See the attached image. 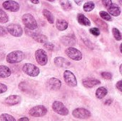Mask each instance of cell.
Listing matches in <instances>:
<instances>
[{
  "label": "cell",
  "mask_w": 122,
  "mask_h": 121,
  "mask_svg": "<svg viewBox=\"0 0 122 121\" xmlns=\"http://www.w3.org/2000/svg\"><path fill=\"white\" fill-rule=\"evenodd\" d=\"M25 58V54L21 51H14L6 56V61L9 63H17L22 61Z\"/></svg>",
  "instance_id": "obj_1"
},
{
  "label": "cell",
  "mask_w": 122,
  "mask_h": 121,
  "mask_svg": "<svg viewBox=\"0 0 122 121\" xmlns=\"http://www.w3.org/2000/svg\"><path fill=\"white\" fill-rule=\"evenodd\" d=\"M22 21L26 28L29 30H34L38 26L36 19L31 14H24L22 16Z\"/></svg>",
  "instance_id": "obj_2"
},
{
  "label": "cell",
  "mask_w": 122,
  "mask_h": 121,
  "mask_svg": "<svg viewBox=\"0 0 122 121\" xmlns=\"http://www.w3.org/2000/svg\"><path fill=\"white\" fill-rule=\"evenodd\" d=\"M65 53L71 59L74 60V61H81L82 59V57H83L82 53L79 50H78L77 48H74L72 46H69V48H67L65 50Z\"/></svg>",
  "instance_id": "obj_3"
},
{
  "label": "cell",
  "mask_w": 122,
  "mask_h": 121,
  "mask_svg": "<svg viewBox=\"0 0 122 121\" xmlns=\"http://www.w3.org/2000/svg\"><path fill=\"white\" fill-rule=\"evenodd\" d=\"M22 70L26 74L31 77H36L40 73L39 68L37 66H36L35 65L32 63H25L24 65Z\"/></svg>",
  "instance_id": "obj_4"
},
{
  "label": "cell",
  "mask_w": 122,
  "mask_h": 121,
  "mask_svg": "<svg viewBox=\"0 0 122 121\" xmlns=\"http://www.w3.org/2000/svg\"><path fill=\"white\" fill-rule=\"evenodd\" d=\"M52 109L55 113L61 116H67L69 114V110L60 101H56L52 104Z\"/></svg>",
  "instance_id": "obj_5"
},
{
  "label": "cell",
  "mask_w": 122,
  "mask_h": 121,
  "mask_svg": "<svg viewBox=\"0 0 122 121\" xmlns=\"http://www.w3.org/2000/svg\"><path fill=\"white\" fill-rule=\"evenodd\" d=\"M64 79L65 83L67 86L70 87H75L77 86V81L76 78L75 77L74 74L70 71H65L64 73Z\"/></svg>",
  "instance_id": "obj_6"
},
{
  "label": "cell",
  "mask_w": 122,
  "mask_h": 121,
  "mask_svg": "<svg viewBox=\"0 0 122 121\" xmlns=\"http://www.w3.org/2000/svg\"><path fill=\"white\" fill-rule=\"evenodd\" d=\"M35 58L37 63L41 66H45L48 62V56L44 49H38L35 52Z\"/></svg>",
  "instance_id": "obj_7"
},
{
  "label": "cell",
  "mask_w": 122,
  "mask_h": 121,
  "mask_svg": "<svg viewBox=\"0 0 122 121\" xmlns=\"http://www.w3.org/2000/svg\"><path fill=\"white\" fill-rule=\"evenodd\" d=\"M47 113V109L44 106H36L33 107L29 111L30 116L33 117H42Z\"/></svg>",
  "instance_id": "obj_8"
},
{
  "label": "cell",
  "mask_w": 122,
  "mask_h": 121,
  "mask_svg": "<svg viewBox=\"0 0 122 121\" xmlns=\"http://www.w3.org/2000/svg\"><path fill=\"white\" fill-rule=\"evenodd\" d=\"M6 30L11 35L15 37H19L23 34V29L21 26L15 24H11L7 26Z\"/></svg>",
  "instance_id": "obj_9"
},
{
  "label": "cell",
  "mask_w": 122,
  "mask_h": 121,
  "mask_svg": "<svg viewBox=\"0 0 122 121\" xmlns=\"http://www.w3.org/2000/svg\"><path fill=\"white\" fill-rule=\"evenodd\" d=\"M72 115L78 119H87L91 117V113L85 108H76L73 111Z\"/></svg>",
  "instance_id": "obj_10"
},
{
  "label": "cell",
  "mask_w": 122,
  "mask_h": 121,
  "mask_svg": "<svg viewBox=\"0 0 122 121\" xmlns=\"http://www.w3.org/2000/svg\"><path fill=\"white\" fill-rule=\"evenodd\" d=\"M2 6L4 9L8 10L11 12H16L19 10V8H20L19 4L16 1H12V0L5 1L2 4Z\"/></svg>",
  "instance_id": "obj_11"
},
{
  "label": "cell",
  "mask_w": 122,
  "mask_h": 121,
  "mask_svg": "<svg viewBox=\"0 0 122 121\" xmlns=\"http://www.w3.org/2000/svg\"><path fill=\"white\" fill-rule=\"evenodd\" d=\"M100 81L94 78H86L82 80V84L83 86L86 88H93L99 84H100Z\"/></svg>",
  "instance_id": "obj_12"
},
{
  "label": "cell",
  "mask_w": 122,
  "mask_h": 121,
  "mask_svg": "<svg viewBox=\"0 0 122 121\" xmlns=\"http://www.w3.org/2000/svg\"><path fill=\"white\" fill-rule=\"evenodd\" d=\"M47 87L50 90L53 91H56L59 90L61 86V82L60 80L56 78H51L48 81H47Z\"/></svg>",
  "instance_id": "obj_13"
},
{
  "label": "cell",
  "mask_w": 122,
  "mask_h": 121,
  "mask_svg": "<svg viewBox=\"0 0 122 121\" xmlns=\"http://www.w3.org/2000/svg\"><path fill=\"white\" fill-rule=\"evenodd\" d=\"M21 101V98L20 96H16V95H11V96H9V97H7L4 102L6 105L8 106H14V105H16L18 103H19Z\"/></svg>",
  "instance_id": "obj_14"
},
{
  "label": "cell",
  "mask_w": 122,
  "mask_h": 121,
  "mask_svg": "<svg viewBox=\"0 0 122 121\" xmlns=\"http://www.w3.org/2000/svg\"><path fill=\"white\" fill-rule=\"evenodd\" d=\"M61 42L63 43V44L66 45V46H72L76 44V41L75 39L74 36H64L61 38Z\"/></svg>",
  "instance_id": "obj_15"
},
{
  "label": "cell",
  "mask_w": 122,
  "mask_h": 121,
  "mask_svg": "<svg viewBox=\"0 0 122 121\" xmlns=\"http://www.w3.org/2000/svg\"><path fill=\"white\" fill-rule=\"evenodd\" d=\"M107 9L109 14L114 16H119L121 14V9L119 6L116 4H112V5Z\"/></svg>",
  "instance_id": "obj_16"
},
{
  "label": "cell",
  "mask_w": 122,
  "mask_h": 121,
  "mask_svg": "<svg viewBox=\"0 0 122 121\" xmlns=\"http://www.w3.org/2000/svg\"><path fill=\"white\" fill-rule=\"evenodd\" d=\"M54 63H55V65L56 66L61 67V68L66 67V66H68L70 64L69 62L66 59L63 58V57H56L54 58Z\"/></svg>",
  "instance_id": "obj_17"
},
{
  "label": "cell",
  "mask_w": 122,
  "mask_h": 121,
  "mask_svg": "<svg viewBox=\"0 0 122 121\" xmlns=\"http://www.w3.org/2000/svg\"><path fill=\"white\" fill-rule=\"evenodd\" d=\"M11 71L8 66H0V78H6L10 76Z\"/></svg>",
  "instance_id": "obj_18"
},
{
  "label": "cell",
  "mask_w": 122,
  "mask_h": 121,
  "mask_svg": "<svg viewBox=\"0 0 122 121\" xmlns=\"http://www.w3.org/2000/svg\"><path fill=\"white\" fill-rule=\"evenodd\" d=\"M77 21L82 26H89L91 25V22H90L89 19L82 14H79L77 15Z\"/></svg>",
  "instance_id": "obj_19"
},
{
  "label": "cell",
  "mask_w": 122,
  "mask_h": 121,
  "mask_svg": "<svg viewBox=\"0 0 122 121\" xmlns=\"http://www.w3.org/2000/svg\"><path fill=\"white\" fill-rule=\"evenodd\" d=\"M31 36H32V38L35 41H36L39 43L44 44V43L47 42V41H48L47 37L45 35H43V34H31Z\"/></svg>",
  "instance_id": "obj_20"
},
{
  "label": "cell",
  "mask_w": 122,
  "mask_h": 121,
  "mask_svg": "<svg viewBox=\"0 0 122 121\" xmlns=\"http://www.w3.org/2000/svg\"><path fill=\"white\" fill-rule=\"evenodd\" d=\"M108 93V91L105 87H99L96 91V97L98 99L104 98Z\"/></svg>",
  "instance_id": "obj_21"
},
{
  "label": "cell",
  "mask_w": 122,
  "mask_h": 121,
  "mask_svg": "<svg viewBox=\"0 0 122 121\" xmlns=\"http://www.w3.org/2000/svg\"><path fill=\"white\" fill-rule=\"evenodd\" d=\"M56 26L59 31H65L68 28V23L65 20L58 19L56 21Z\"/></svg>",
  "instance_id": "obj_22"
},
{
  "label": "cell",
  "mask_w": 122,
  "mask_h": 121,
  "mask_svg": "<svg viewBox=\"0 0 122 121\" xmlns=\"http://www.w3.org/2000/svg\"><path fill=\"white\" fill-rule=\"evenodd\" d=\"M43 15L44 16V17L46 19V20L48 21V22L51 24H54V16L52 14V13L51 11H49L47 9H44L43 10Z\"/></svg>",
  "instance_id": "obj_23"
},
{
  "label": "cell",
  "mask_w": 122,
  "mask_h": 121,
  "mask_svg": "<svg viewBox=\"0 0 122 121\" xmlns=\"http://www.w3.org/2000/svg\"><path fill=\"white\" fill-rule=\"evenodd\" d=\"M60 5L64 10L69 11L72 8L71 3L69 0H60Z\"/></svg>",
  "instance_id": "obj_24"
},
{
  "label": "cell",
  "mask_w": 122,
  "mask_h": 121,
  "mask_svg": "<svg viewBox=\"0 0 122 121\" xmlns=\"http://www.w3.org/2000/svg\"><path fill=\"white\" fill-rule=\"evenodd\" d=\"M95 8V4L93 1H88L86 2L83 6V9L86 12H89L92 11Z\"/></svg>",
  "instance_id": "obj_25"
},
{
  "label": "cell",
  "mask_w": 122,
  "mask_h": 121,
  "mask_svg": "<svg viewBox=\"0 0 122 121\" xmlns=\"http://www.w3.org/2000/svg\"><path fill=\"white\" fill-rule=\"evenodd\" d=\"M9 21V17L6 13L3 11L1 9H0V23L5 24Z\"/></svg>",
  "instance_id": "obj_26"
},
{
  "label": "cell",
  "mask_w": 122,
  "mask_h": 121,
  "mask_svg": "<svg viewBox=\"0 0 122 121\" xmlns=\"http://www.w3.org/2000/svg\"><path fill=\"white\" fill-rule=\"evenodd\" d=\"M112 34H113V36L117 41H121L122 40V34L118 29L113 28L112 29Z\"/></svg>",
  "instance_id": "obj_27"
},
{
  "label": "cell",
  "mask_w": 122,
  "mask_h": 121,
  "mask_svg": "<svg viewBox=\"0 0 122 121\" xmlns=\"http://www.w3.org/2000/svg\"><path fill=\"white\" fill-rule=\"evenodd\" d=\"M95 23L98 25V26H99L103 30H106L107 31H108V26H107V24L104 21H102V20H101V19H96V20H95Z\"/></svg>",
  "instance_id": "obj_28"
},
{
  "label": "cell",
  "mask_w": 122,
  "mask_h": 121,
  "mask_svg": "<svg viewBox=\"0 0 122 121\" xmlns=\"http://www.w3.org/2000/svg\"><path fill=\"white\" fill-rule=\"evenodd\" d=\"M0 121H15V118L13 116H11V115L6 114V113H4V114H1L0 116Z\"/></svg>",
  "instance_id": "obj_29"
},
{
  "label": "cell",
  "mask_w": 122,
  "mask_h": 121,
  "mask_svg": "<svg viewBox=\"0 0 122 121\" xmlns=\"http://www.w3.org/2000/svg\"><path fill=\"white\" fill-rule=\"evenodd\" d=\"M99 15H100V16H101L104 20H105V21H112V19L111 15H110L108 12H107V11H102L99 12Z\"/></svg>",
  "instance_id": "obj_30"
},
{
  "label": "cell",
  "mask_w": 122,
  "mask_h": 121,
  "mask_svg": "<svg viewBox=\"0 0 122 121\" xmlns=\"http://www.w3.org/2000/svg\"><path fill=\"white\" fill-rule=\"evenodd\" d=\"M89 32H90L92 35H94V36H99L100 34H101L100 29H99V28H97V27L91 28V29H89Z\"/></svg>",
  "instance_id": "obj_31"
},
{
  "label": "cell",
  "mask_w": 122,
  "mask_h": 121,
  "mask_svg": "<svg viewBox=\"0 0 122 121\" xmlns=\"http://www.w3.org/2000/svg\"><path fill=\"white\" fill-rule=\"evenodd\" d=\"M101 76L103 78L106 80H111L112 78V74L110 72H102Z\"/></svg>",
  "instance_id": "obj_32"
},
{
  "label": "cell",
  "mask_w": 122,
  "mask_h": 121,
  "mask_svg": "<svg viewBox=\"0 0 122 121\" xmlns=\"http://www.w3.org/2000/svg\"><path fill=\"white\" fill-rule=\"evenodd\" d=\"M44 48H46L49 51H53L54 48V46L51 43L46 42V43H44Z\"/></svg>",
  "instance_id": "obj_33"
},
{
  "label": "cell",
  "mask_w": 122,
  "mask_h": 121,
  "mask_svg": "<svg viewBox=\"0 0 122 121\" xmlns=\"http://www.w3.org/2000/svg\"><path fill=\"white\" fill-rule=\"evenodd\" d=\"M102 1L103 5H104L107 9H108V8L112 5V0H102Z\"/></svg>",
  "instance_id": "obj_34"
},
{
  "label": "cell",
  "mask_w": 122,
  "mask_h": 121,
  "mask_svg": "<svg viewBox=\"0 0 122 121\" xmlns=\"http://www.w3.org/2000/svg\"><path fill=\"white\" fill-rule=\"evenodd\" d=\"M7 33H8V31L6 30V29L4 28V26H0V36H4Z\"/></svg>",
  "instance_id": "obj_35"
},
{
  "label": "cell",
  "mask_w": 122,
  "mask_h": 121,
  "mask_svg": "<svg viewBox=\"0 0 122 121\" xmlns=\"http://www.w3.org/2000/svg\"><path fill=\"white\" fill-rule=\"evenodd\" d=\"M7 91V87L6 85L0 83V93H4Z\"/></svg>",
  "instance_id": "obj_36"
},
{
  "label": "cell",
  "mask_w": 122,
  "mask_h": 121,
  "mask_svg": "<svg viewBox=\"0 0 122 121\" xmlns=\"http://www.w3.org/2000/svg\"><path fill=\"white\" fill-rule=\"evenodd\" d=\"M122 80H120V81H119L117 83V84H116V87H117V88L119 91H122Z\"/></svg>",
  "instance_id": "obj_37"
},
{
  "label": "cell",
  "mask_w": 122,
  "mask_h": 121,
  "mask_svg": "<svg viewBox=\"0 0 122 121\" xmlns=\"http://www.w3.org/2000/svg\"><path fill=\"white\" fill-rule=\"evenodd\" d=\"M29 121V118H26V117H24V118H19V121Z\"/></svg>",
  "instance_id": "obj_38"
},
{
  "label": "cell",
  "mask_w": 122,
  "mask_h": 121,
  "mask_svg": "<svg viewBox=\"0 0 122 121\" xmlns=\"http://www.w3.org/2000/svg\"><path fill=\"white\" fill-rule=\"evenodd\" d=\"M31 3L34 4H39V0H30Z\"/></svg>",
  "instance_id": "obj_39"
},
{
  "label": "cell",
  "mask_w": 122,
  "mask_h": 121,
  "mask_svg": "<svg viewBox=\"0 0 122 121\" xmlns=\"http://www.w3.org/2000/svg\"><path fill=\"white\" fill-rule=\"evenodd\" d=\"M84 0H74V1L78 4V5H80L81 4V2L83 1Z\"/></svg>",
  "instance_id": "obj_40"
},
{
  "label": "cell",
  "mask_w": 122,
  "mask_h": 121,
  "mask_svg": "<svg viewBox=\"0 0 122 121\" xmlns=\"http://www.w3.org/2000/svg\"><path fill=\"white\" fill-rule=\"evenodd\" d=\"M112 103V100H107V101L105 102V104H106V105H111Z\"/></svg>",
  "instance_id": "obj_41"
},
{
  "label": "cell",
  "mask_w": 122,
  "mask_h": 121,
  "mask_svg": "<svg viewBox=\"0 0 122 121\" xmlns=\"http://www.w3.org/2000/svg\"><path fill=\"white\" fill-rule=\"evenodd\" d=\"M122 65H120V67H119V71H120V73H122Z\"/></svg>",
  "instance_id": "obj_42"
},
{
  "label": "cell",
  "mask_w": 122,
  "mask_h": 121,
  "mask_svg": "<svg viewBox=\"0 0 122 121\" xmlns=\"http://www.w3.org/2000/svg\"><path fill=\"white\" fill-rule=\"evenodd\" d=\"M120 51H121V53H122V44L120 45Z\"/></svg>",
  "instance_id": "obj_43"
},
{
  "label": "cell",
  "mask_w": 122,
  "mask_h": 121,
  "mask_svg": "<svg viewBox=\"0 0 122 121\" xmlns=\"http://www.w3.org/2000/svg\"><path fill=\"white\" fill-rule=\"evenodd\" d=\"M49 1H51V2H53V1H54V0H48Z\"/></svg>",
  "instance_id": "obj_44"
},
{
  "label": "cell",
  "mask_w": 122,
  "mask_h": 121,
  "mask_svg": "<svg viewBox=\"0 0 122 121\" xmlns=\"http://www.w3.org/2000/svg\"><path fill=\"white\" fill-rule=\"evenodd\" d=\"M119 3H120V4H122V0H119Z\"/></svg>",
  "instance_id": "obj_45"
}]
</instances>
